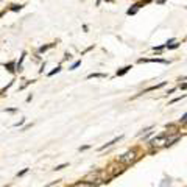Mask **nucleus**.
Listing matches in <instances>:
<instances>
[{
    "mask_svg": "<svg viewBox=\"0 0 187 187\" xmlns=\"http://www.w3.org/2000/svg\"><path fill=\"white\" fill-rule=\"evenodd\" d=\"M136 159H137V153L134 150H131V151L125 153V155L120 158V162L125 164V165H131L133 162H136Z\"/></svg>",
    "mask_w": 187,
    "mask_h": 187,
    "instance_id": "nucleus-1",
    "label": "nucleus"
},
{
    "mask_svg": "<svg viewBox=\"0 0 187 187\" xmlns=\"http://www.w3.org/2000/svg\"><path fill=\"white\" fill-rule=\"evenodd\" d=\"M150 144H151L153 147H155V148H161V147H164V145L167 144V136H165V134L158 136V137H155V139H153V140L150 142Z\"/></svg>",
    "mask_w": 187,
    "mask_h": 187,
    "instance_id": "nucleus-2",
    "label": "nucleus"
},
{
    "mask_svg": "<svg viewBox=\"0 0 187 187\" xmlns=\"http://www.w3.org/2000/svg\"><path fill=\"white\" fill-rule=\"evenodd\" d=\"M120 139H122V136H119V137H115V139H112L111 142H108V144H106V145H103V147H100V150H105V148H108V147H111V145H114V144H115V142H119Z\"/></svg>",
    "mask_w": 187,
    "mask_h": 187,
    "instance_id": "nucleus-3",
    "label": "nucleus"
},
{
    "mask_svg": "<svg viewBox=\"0 0 187 187\" xmlns=\"http://www.w3.org/2000/svg\"><path fill=\"white\" fill-rule=\"evenodd\" d=\"M73 187H92V182H89V181H81V182L73 184Z\"/></svg>",
    "mask_w": 187,
    "mask_h": 187,
    "instance_id": "nucleus-4",
    "label": "nucleus"
},
{
    "mask_svg": "<svg viewBox=\"0 0 187 187\" xmlns=\"http://www.w3.org/2000/svg\"><path fill=\"white\" fill-rule=\"evenodd\" d=\"M162 86H165V81H162V83H159V84H156V86H151V87H148V89H147L145 92H150V91H156V89H159V87H162Z\"/></svg>",
    "mask_w": 187,
    "mask_h": 187,
    "instance_id": "nucleus-5",
    "label": "nucleus"
},
{
    "mask_svg": "<svg viewBox=\"0 0 187 187\" xmlns=\"http://www.w3.org/2000/svg\"><path fill=\"white\" fill-rule=\"evenodd\" d=\"M178 139H179V136H175V137H172V139H167V144H165V145H167V147L173 145V144H175V142H176Z\"/></svg>",
    "mask_w": 187,
    "mask_h": 187,
    "instance_id": "nucleus-6",
    "label": "nucleus"
},
{
    "mask_svg": "<svg viewBox=\"0 0 187 187\" xmlns=\"http://www.w3.org/2000/svg\"><path fill=\"white\" fill-rule=\"evenodd\" d=\"M129 69H131V65H126V67H123V69L120 70V72H117V75H119V76H120V75H125V73H126Z\"/></svg>",
    "mask_w": 187,
    "mask_h": 187,
    "instance_id": "nucleus-7",
    "label": "nucleus"
},
{
    "mask_svg": "<svg viewBox=\"0 0 187 187\" xmlns=\"http://www.w3.org/2000/svg\"><path fill=\"white\" fill-rule=\"evenodd\" d=\"M98 176V173H91V175H87L86 176V181H89V179H95Z\"/></svg>",
    "mask_w": 187,
    "mask_h": 187,
    "instance_id": "nucleus-8",
    "label": "nucleus"
},
{
    "mask_svg": "<svg viewBox=\"0 0 187 187\" xmlns=\"http://www.w3.org/2000/svg\"><path fill=\"white\" fill-rule=\"evenodd\" d=\"M98 76L102 78V76H105V75H103V73H91L89 76H87V78H98Z\"/></svg>",
    "mask_w": 187,
    "mask_h": 187,
    "instance_id": "nucleus-9",
    "label": "nucleus"
},
{
    "mask_svg": "<svg viewBox=\"0 0 187 187\" xmlns=\"http://www.w3.org/2000/svg\"><path fill=\"white\" fill-rule=\"evenodd\" d=\"M13 65H14V62H9V64H6V65H5V67H6L9 72H13V70H14V69H13Z\"/></svg>",
    "mask_w": 187,
    "mask_h": 187,
    "instance_id": "nucleus-10",
    "label": "nucleus"
},
{
    "mask_svg": "<svg viewBox=\"0 0 187 187\" xmlns=\"http://www.w3.org/2000/svg\"><path fill=\"white\" fill-rule=\"evenodd\" d=\"M59 70H61V67H56V69H55V70H52V72H50V73H48V76H53V75H55V73H58V72H59Z\"/></svg>",
    "mask_w": 187,
    "mask_h": 187,
    "instance_id": "nucleus-11",
    "label": "nucleus"
},
{
    "mask_svg": "<svg viewBox=\"0 0 187 187\" xmlns=\"http://www.w3.org/2000/svg\"><path fill=\"white\" fill-rule=\"evenodd\" d=\"M80 64H81V61H76V62H75V64L72 65L70 69H72V70H73V69H76V67H78V65H80Z\"/></svg>",
    "mask_w": 187,
    "mask_h": 187,
    "instance_id": "nucleus-12",
    "label": "nucleus"
},
{
    "mask_svg": "<svg viewBox=\"0 0 187 187\" xmlns=\"http://www.w3.org/2000/svg\"><path fill=\"white\" fill-rule=\"evenodd\" d=\"M50 47H52V45H45V47H41V48H39V52L42 53V52H45V50H47V48H50Z\"/></svg>",
    "mask_w": 187,
    "mask_h": 187,
    "instance_id": "nucleus-13",
    "label": "nucleus"
},
{
    "mask_svg": "<svg viewBox=\"0 0 187 187\" xmlns=\"http://www.w3.org/2000/svg\"><path fill=\"white\" fill-rule=\"evenodd\" d=\"M65 165H67V164H62V165H58V167H56V169H55V170H62V169H64Z\"/></svg>",
    "mask_w": 187,
    "mask_h": 187,
    "instance_id": "nucleus-14",
    "label": "nucleus"
},
{
    "mask_svg": "<svg viewBox=\"0 0 187 187\" xmlns=\"http://www.w3.org/2000/svg\"><path fill=\"white\" fill-rule=\"evenodd\" d=\"M27 172H28V169H24V170H22V172H20V173H19V176H22V175H25V173H27Z\"/></svg>",
    "mask_w": 187,
    "mask_h": 187,
    "instance_id": "nucleus-15",
    "label": "nucleus"
},
{
    "mask_svg": "<svg viewBox=\"0 0 187 187\" xmlns=\"http://www.w3.org/2000/svg\"><path fill=\"white\" fill-rule=\"evenodd\" d=\"M181 123H187V114L182 117V120H181Z\"/></svg>",
    "mask_w": 187,
    "mask_h": 187,
    "instance_id": "nucleus-16",
    "label": "nucleus"
},
{
    "mask_svg": "<svg viewBox=\"0 0 187 187\" xmlns=\"http://www.w3.org/2000/svg\"><path fill=\"white\" fill-rule=\"evenodd\" d=\"M181 89H187V83H184V84L181 86Z\"/></svg>",
    "mask_w": 187,
    "mask_h": 187,
    "instance_id": "nucleus-17",
    "label": "nucleus"
}]
</instances>
